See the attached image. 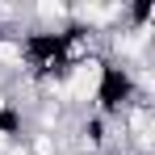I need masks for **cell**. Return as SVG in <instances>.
Masks as SVG:
<instances>
[{"label":"cell","mask_w":155,"mask_h":155,"mask_svg":"<svg viewBox=\"0 0 155 155\" xmlns=\"http://www.w3.org/2000/svg\"><path fill=\"white\" fill-rule=\"evenodd\" d=\"M138 101H147V97H143V88H138V67L117 63V59H101L88 109H92V113H101L105 122H113V126H117V117L126 113L130 105H138Z\"/></svg>","instance_id":"6da1fadb"}]
</instances>
